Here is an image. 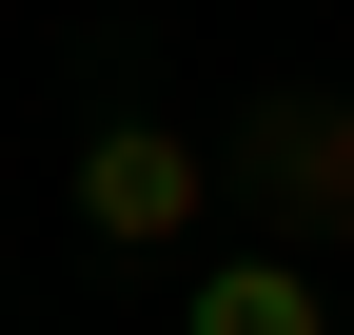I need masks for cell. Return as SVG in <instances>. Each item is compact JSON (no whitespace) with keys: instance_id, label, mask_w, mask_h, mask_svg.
<instances>
[{"instance_id":"cell-1","label":"cell","mask_w":354,"mask_h":335,"mask_svg":"<svg viewBox=\"0 0 354 335\" xmlns=\"http://www.w3.org/2000/svg\"><path fill=\"white\" fill-rule=\"evenodd\" d=\"M197 217H216V158L177 138V118H99V138H79V237H99V257H177Z\"/></svg>"},{"instance_id":"cell-2","label":"cell","mask_w":354,"mask_h":335,"mask_svg":"<svg viewBox=\"0 0 354 335\" xmlns=\"http://www.w3.org/2000/svg\"><path fill=\"white\" fill-rule=\"evenodd\" d=\"M216 178H256V197H276V237H295V257H315V237H354V99H256Z\"/></svg>"},{"instance_id":"cell-3","label":"cell","mask_w":354,"mask_h":335,"mask_svg":"<svg viewBox=\"0 0 354 335\" xmlns=\"http://www.w3.org/2000/svg\"><path fill=\"white\" fill-rule=\"evenodd\" d=\"M177 335H335V276L295 257V237H236V257L177 276Z\"/></svg>"},{"instance_id":"cell-4","label":"cell","mask_w":354,"mask_h":335,"mask_svg":"<svg viewBox=\"0 0 354 335\" xmlns=\"http://www.w3.org/2000/svg\"><path fill=\"white\" fill-rule=\"evenodd\" d=\"M0 197H20V178H0Z\"/></svg>"}]
</instances>
